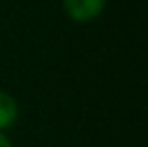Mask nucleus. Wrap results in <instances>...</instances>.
Masks as SVG:
<instances>
[{"label":"nucleus","instance_id":"1","mask_svg":"<svg viewBox=\"0 0 148 147\" xmlns=\"http://www.w3.org/2000/svg\"><path fill=\"white\" fill-rule=\"evenodd\" d=\"M107 0H64V10L73 21L86 23L103 11Z\"/></svg>","mask_w":148,"mask_h":147},{"label":"nucleus","instance_id":"2","mask_svg":"<svg viewBox=\"0 0 148 147\" xmlns=\"http://www.w3.org/2000/svg\"><path fill=\"white\" fill-rule=\"evenodd\" d=\"M17 102H15L13 96H10L8 92L0 91V132L8 126H11L17 121Z\"/></svg>","mask_w":148,"mask_h":147},{"label":"nucleus","instance_id":"3","mask_svg":"<svg viewBox=\"0 0 148 147\" xmlns=\"http://www.w3.org/2000/svg\"><path fill=\"white\" fill-rule=\"evenodd\" d=\"M0 147H13L11 141H10V138H8L4 132H0Z\"/></svg>","mask_w":148,"mask_h":147}]
</instances>
